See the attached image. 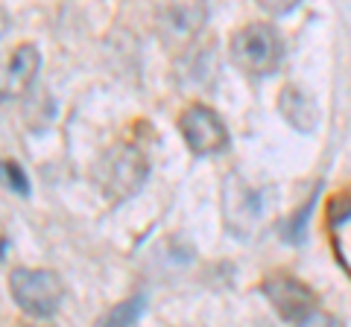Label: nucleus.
Masks as SVG:
<instances>
[{"instance_id": "nucleus-1", "label": "nucleus", "mask_w": 351, "mask_h": 327, "mask_svg": "<svg viewBox=\"0 0 351 327\" xmlns=\"http://www.w3.org/2000/svg\"><path fill=\"white\" fill-rule=\"evenodd\" d=\"M149 176V161L141 149L129 144H117L103 155V161L97 164L94 179L100 184L103 196L108 199H126L135 196Z\"/></svg>"}, {"instance_id": "nucleus-2", "label": "nucleus", "mask_w": 351, "mask_h": 327, "mask_svg": "<svg viewBox=\"0 0 351 327\" xmlns=\"http://www.w3.org/2000/svg\"><path fill=\"white\" fill-rule=\"evenodd\" d=\"M228 50H232V62L249 76L276 73L284 56L281 36L269 24H249L243 29H237Z\"/></svg>"}, {"instance_id": "nucleus-3", "label": "nucleus", "mask_w": 351, "mask_h": 327, "mask_svg": "<svg viewBox=\"0 0 351 327\" xmlns=\"http://www.w3.org/2000/svg\"><path fill=\"white\" fill-rule=\"evenodd\" d=\"M9 292L18 307L36 319H47L62 304V280L50 269H15L9 275Z\"/></svg>"}, {"instance_id": "nucleus-4", "label": "nucleus", "mask_w": 351, "mask_h": 327, "mask_svg": "<svg viewBox=\"0 0 351 327\" xmlns=\"http://www.w3.org/2000/svg\"><path fill=\"white\" fill-rule=\"evenodd\" d=\"M179 132L193 155H217L228 146V129L208 105H191L179 117Z\"/></svg>"}, {"instance_id": "nucleus-5", "label": "nucleus", "mask_w": 351, "mask_h": 327, "mask_svg": "<svg viewBox=\"0 0 351 327\" xmlns=\"http://www.w3.org/2000/svg\"><path fill=\"white\" fill-rule=\"evenodd\" d=\"M41 68V53L36 44H18L0 56V100H15L29 91Z\"/></svg>"}, {"instance_id": "nucleus-6", "label": "nucleus", "mask_w": 351, "mask_h": 327, "mask_svg": "<svg viewBox=\"0 0 351 327\" xmlns=\"http://www.w3.org/2000/svg\"><path fill=\"white\" fill-rule=\"evenodd\" d=\"M263 292L272 301V307L278 310L281 319L287 322H304L316 313V296L304 287L302 280H295L290 275H269L263 280Z\"/></svg>"}, {"instance_id": "nucleus-7", "label": "nucleus", "mask_w": 351, "mask_h": 327, "mask_svg": "<svg viewBox=\"0 0 351 327\" xmlns=\"http://www.w3.org/2000/svg\"><path fill=\"white\" fill-rule=\"evenodd\" d=\"M281 112L295 129H302V132H311L316 126V105L311 103V96H304L295 88H287L281 94Z\"/></svg>"}, {"instance_id": "nucleus-8", "label": "nucleus", "mask_w": 351, "mask_h": 327, "mask_svg": "<svg viewBox=\"0 0 351 327\" xmlns=\"http://www.w3.org/2000/svg\"><path fill=\"white\" fill-rule=\"evenodd\" d=\"M144 304H147L144 296H135V298H129L123 304H117V307H112L103 315L97 327H132L138 322V315L144 313Z\"/></svg>"}, {"instance_id": "nucleus-9", "label": "nucleus", "mask_w": 351, "mask_h": 327, "mask_svg": "<svg viewBox=\"0 0 351 327\" xmlns=\"http://www.w3.org/2000/svg\"><path fill=\"white\" fill-rule=\"evenodd\" d=\"M0 181H3L9 190H15L18 196L29 193V179L18 161H0Z\"/></svg>"}, {"instance_id": "nucleus-10", "label": "nucleus", "mask_w": 351, "mask_h": 327, "mask_svg": "<svg viewBox=\"0 0 351 327\" xmlns=\"http://www.w3.org/2000/svg\"><path fill=\"white\" fill-rule=\"evenodd\" d=\"M313 205H316V199H311L304 205V208L299 211V220H295V225H290V239H302V234H304V222L311 220V211H313Z\"/></svg>"}, {"instance_id": "nucleus-11", "label": "nucleus", "mask_w": 351, "mask_h": 327, "mask_svg": "<svg viewBox=\"0 0 351 327\" xmlns=\"http://www.w3.org/2000/svg\"><path fill=\"white\" fill-rule=\"evenodd\" d=\"M9 24H12V21H9V12L3 6H0V36H3V32L9 29Z\"/></svg>"}]
</instances>
